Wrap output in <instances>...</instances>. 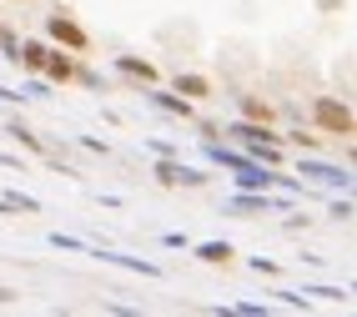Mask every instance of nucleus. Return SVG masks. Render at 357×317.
<instances>
[{"label":"nucleus","mask_w":357,"mask_h":317,"mask_svg":"<svg viewBox=\"0 0 357 317\" xmlns=\"http://www.w3.org/2000/svg\"><path fill=\"white\" fill-rule=\"evenodd\" d=\"M312 126H317L322 136L357 141V111L342 101V96H312Z\"/></svg>","instance_id":"nucleus-1"},{"label":"nucleus","mask_w":357,"mask_h":317,"mask_svg":"<svg viewBox=\"0 0 357 317\" xmlns=\"http://www.w3.org/2000/svg\"><path fill=\"white\" fill-rule=\"evenodd\" d=\"M45 36H51L56 45H66V51H76V56H91V36L70 20L66 10H56V15H45Z\"/></svg>","instance_id":"nucleus-2"},{"label":"nucleus","mask_w":357,"mask_h":317,"mask_svg":"<svg viewBox=\"0 0 357 317\" xmlns=\"http://www.w3.org/2000/svg\"><path fill=\"white\" fill-rule=\"evenodd\" d=\"M70 56H76V51H66V45L56 51V45H51V56H45V71H40V76H51V81H86V66H76Z\"/></svg>","instance_id":"nucleus-3"},{"label":"nucleus","mask_w":357,"mask_h":317,"mask_svg":"<svg viewBox=\"0 0 357 317\" xmlns=\"http://www.w3.org/2000/svg\"><path fill=\"white\" fill-rule=\"evenodd\" d=\"M242 116L257 121V126H272V121H277V106H267L261 96H242Z\"/></svg>","instance_id":"nucleus-4"},{"label":"nucleus","mask_w":357,"mask_h":317,"mask_svg":"<svg viewBox=\"0 0 357 317\" xmlns=\"http://www.w3.org/2000/svg\"><path fill=\"white\" fill-rule=\"evenodd\" d=\"M172 86H176V96H192V101H206V96H211V81L206 76H176Z\"/></svg>","instance_id":"nucleus-5"},{"label":"nucleus","mask_w":357,"mask_h":317,"mask_svg":"<svg viewBox=\"0 0 357 317\" xmlns=\"http://www.w3.org/2000/svg\"><path fill=\"white\" fill-rule=\"evenodd\" d=\"M116 71H121V76H141V81H156V66H151V61H136V56H121V61H116Z\"/></svg>","instance_id":"nucleus-6"},{"label":"nucleus","mask_w":357,"mask_h":317,"mask_svg":"<svg viewBox=\"0 0 357 317\" xmlns=\"http://www.w3.org/2000/svg\"><path fill=\"white\" fill-rule=\"evenodd\" d=\"M45 56H51V45H40V40L20 45V66H26V71H45Z\"/></svg>","instance_id":"nucleus-7"},{"label":"nucleus","mask_w":357,"mask_h":317,"mask_svg":"<svg viewBox=\"0 0 357 317\" xmlns=\"http://www.w3.org/2000/svg\"><path fill=\"white\" fill-rule=\"evenodd\" d=\"M202 257L222 267V262H231V247H222V242H211V247H202Z\"/></svg>","instance_id":"nucleus-8"},{"label":"nucleus","mask_w":357,"mask_h":317,"mask_svg":"<svg viewBox=\"0 0 357 317\" xmlns=\"http://www.w3.org/2000/svg\"><path fill=\"white\" fill-rule=\"evenodd\" d=\"M292 141H297V146H312V152L322 146V136H307V131H292Z\"/></svg>","instance_id":"nucleus-9"},{"label":"nucleus","mask_w":357,"mask_h":317,"mask_svg":"<svg viewBox=\"0 0 357 317\" xmlns=\"http://www.w3.org/2000/svg\"><path fill=\"white\" fill-rule=\"evenodd\" d=\"M10 6H26V0H10Z\"/></svg>","instance_id":"nucleus-10"},{"label":"nucleus","mask_w":357,"mask_h":317,"mask_svg":"<svg viewBox=\"0 0 357 317\" xmlns=\"http://www.w3.org/2000/svg\"><path fill=\"white\" fill-rule=\"evenodd\" d=\"M352 161H357V146H352Z\"/></svg>","instance_id":"nucleus-11"}]
</instances>
